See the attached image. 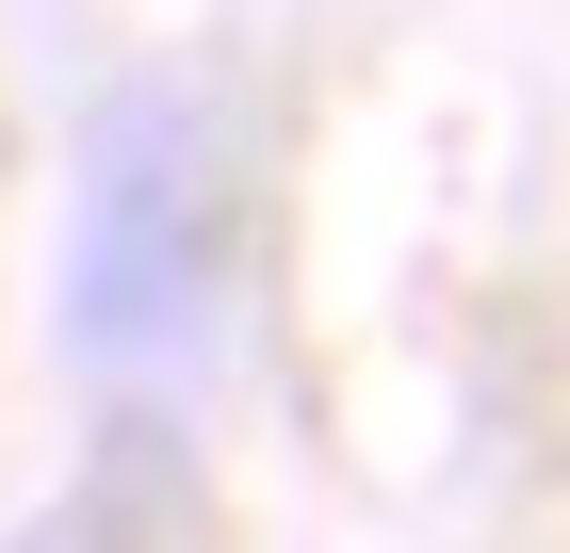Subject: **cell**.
<instances>
[]
</instances>
